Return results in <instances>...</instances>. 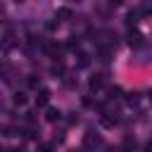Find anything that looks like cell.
<instances>
[{
	"instance_id": "obj_16",
	"label": "cell",
	"mask_w": 152,
	"mask_h": 152,
	"mask_svg": "<svg viewBox=\"0 0 152 152\" xmlns=\"http://www.w3.org/2000/svg\"><path fill=\"white\" fill-rule=\"evenodd\" d=\"M145 152H152V145H145Z\"/></svg>"
},
{
	"instance_id": "obj_10",
	"label": "cell",
	"mask_w": 152,
	"mask_h": 152,
	"mask_svg": "<svg viewBox=\"0 0 152 152\" xmlns=\"http://www.w3.org/2000/svg\"><path fill=\"white\" fill-rule=\"evenodd\" d=\"M14 104H26V95L24 93H17L14 95Z\"/></svg>"
},
{
	"instance_id": "obj_6",
	"label": "cell",
	"mask_w": 152,
	"mask_h": 152,
	"mask_svg": "<svg viewBox=\"0 0 152 152\" xmlns=\"http://www.w3.org/2000/svg\"><path fill=\"white\" fill-rule=\"evenodd\" d=\"M135 145H138V142H135V138H133V135H126V138H124V147H121V150H124V152H135Z\"/></svg>"
},
{
	"instance_id": "obj_2",
	"label": "cell",
	"mask_w": 152,
	"mask_h": 152,
	"mask_svg": "<svg viewBox=\"0 0 152 152\" xmlns=\"http://www.w3.org/2000/svg\"><path fill=\"white\" fill-rule=\"evenodd\" d=\"M142 43H145V40H142V33L131 28V33H128V45H131V48H140Z\"/></svg>"
},
{
	"instance_id": "obj_11",
	"label": "cell",
	"mask_w": 152,
	"mask_h": 152,
	"mask_svg": "<svg viewBox=\"0 0 152 152\" xmlns=\"http://www.w3.org/2000/svg\"><path fill=\"white\" fill-rule=\"evenodd\" d=\"M62 71H64V66H62V62H55V64H52V74H57V76H59Z\"/></svg>"
},
{
	"instance_id": "obj_8",
	"label": "cell",
	"mask_w": 152,
	"mask_h": 152,
	"mask_svg": "<svg viewBox=\"0 0 152 152\" xmlns=\"http://www.w3.org/2000/svg\"><path fill=\"white\" fill-rule=\"evenodd\" d=\"M57 21H64V19H71V10L69 7H59L57 10V17H55Z\"/></svg>"
},
{
	"instance_id": "obj_3",
	"label": "cell",
	"mask_w": 152,
	"mask_h": 152,
	"mask_svg": "<svg viewBox=\"0 0 152 152\" xmlns=\"http://www.w3.org/2000/svg\"><path fill=\"white\" fill-rule=\"evenodd\" d=\"M48 102H50V90H48V88H40L38 95H36V104H38V107H45Z\"/></svg>"
},
{
	"instance_id": "obj_1",
	"label": "cell",
	"mask_w": 152,
	"mask_h": 152,
	"mask_svg": "<svg viewBox=\"0 0 152 152\" xmlns=\"http://www.w3.org/2000/svg\"><path fill=\"white\" fill-rule=\"evenodd\" d=\"M102 147V135L97 131H88L86 138H83V150L86 152H97Z\"/></svg>"
},
{
	"instance_id": "obj_9",
	"label": "cell",
	"mask_w": 152,
	"mask_h": 152,
	"mask_svg": "<svg viewBox=\"0 0 152 152\" xmlns=\"http://www.w3.org/2000/svg\"><path fill=\"white\" fill-rule=\"evenodd\" d=\"M45 52H50V55L57 57V55H59V45H57V43H45Z\"/></svg>"
},
{
	"instance_id": "obj_4",
	"label": "cell",
	"mask_w": 152,
	"mask_h": 152,
	"mask_svg": "<svg viewBox=\"0 0 152 152\" xmlns=\"http://www.w3.org/2000/svg\"><path fill=\"white\" fill-rule=\"evenodd\" d=\"M102 83H104V76H102V74H95V76H90V81H88L90 90H100Z\"/></svg>"
},
{
	"instance_id": "obj_15",
	"label": "cell",
	"mask_w": 152,
	"mask_h": 152,
	"mask_svg": "<svg viewBox=\"0 0 152 152\" xmlns=\"http://www.w3.org/2000/svg\"><path fill=\"white\" fill-rule=\"evenodd\" d=\"M69 124H78V114H71L69 116Z\"/></svg>"
},
{
	"instance_id": "obj_13",
	"label": "cell",
	"mask_w": 152,
	"mask_h": 152,
	"mask_svg": "<svg viewBox=\"0 0 152 152\" xmlns=\"http://www.w3.org/2000/svg\"><path fill=\"white\" fill-rule=\"evenodd\" d=\"M138 100H140V97H138V93H133V95H131V97H128V104H131V107H133V104H138Z\"/></svg>"
},
{
	"instance_id": "obj_5",
	"label": "cell",
	"mask_w": 152,
	"mask_h": 152,
	"mask_svg": "<svg viewBox=\"0 0 152 152\" xmlns=\"http://www.w3.org/2000/svg\"><path fill=\"white\" fill-rule=\"evenodd\" d=\"M45 119L55 124V121H59V119H62V112H59V109H55V107H48V112H45Z\"/></svg>"
},
{
	"instance_id": "obj_17",
	"label": "cell",
	"mask_w": 152,
	"mask_h": 152,
	"mask_svg": "<svg viewBox=\"0 0 152 152\" xmlns=\"http://www.w3.org/2000/svg\"><path fill=\"white\" fill-rule=\"evenodd\" d=\"M7 152H24V150H7Z\"/></svg>"
},
{
	"instance_id": "obj_12",
	"label": "cell",
	"mask_w": 152,
	"mask_h": 152,
	"mask_svg": "<svg viewBox=\"0 0 152 152\" xmlns=\"http://www.w3.org/2000/svg\"><path fill=\"white\" fill-rule=\"evenodd\" d=\"M119 95H121V88H116V86L109 88V100H114V97H119Z\"/></svg>"
},
{
	"instance_id": "obj_14",
	"label": "cell",
	"mask_w": 152,
	"mask_h": 152,
	"mask_svg": "<svg viewBox=\"0 0 152 152\" xmlns=\"http://www.w3.org/2000/svg\"><path fill=\"white\" fill-rule=\"evenodd\" d=\"M38 152H52V145H40Z\"/></svg>"
},
{
	"instance_id": "obj_7",
	"label": "cell",
	"mask_w": 152,
	"mask_h": 152,
	"mask_svg": "<svg viewBox=\"0 0 152 152\" xmlns=\"http://www.w3.org/2000/svg\"><path fill=\"white\" fill-rule=\"evenodd\" d=\"M112 55H114V45H100V57L107 62V59H112Z\"/></svg>"
}]
</instances>
